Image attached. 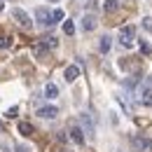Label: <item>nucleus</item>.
Masks as SVG:
<instances>
[{"instance_id": "obj_13", "label": "nucleus", "mask_w": 152, "mask_h": 152, "mask_svg": "<svg viewBox=\"0 0 152 152\" xmlns=\"http://www.w3.org/2000/svg\"><path fill=\"white\" fill-rule=\"evenodd\" d=\"M117 10H119V2H117V0H103V12H105V14H113Z\"/></svg>"}, {"instance_id": "obj_23", "label": "nucleus", "mask_w": 152, "mask_h": 152, "mask_svg": "<svg viewBox=\"0 0 152 152\" xmlns=\"http://www.w3.org/2000/svg\"><path fill=\"white\" fill-rule=\"evenodd\" d=\"M0 12H2V2H0Z\"/></svg>"}, {"instance_id": "obj_7", "label": "nucleus", "mask_w": 152, "mask_h": 152, "mask_svg": "<svg viewBox=\"0 0 152 152\" xmlns=\"http://www.w3.org/2000/svg\"><path fill=\"white\" fill-rule=\"evenodd\" d=\"M63 77H66V82H68V84H70V82H75L77 77H80V66H77V63L68 66V68L63 70Z\"/></svg>"}, {"instance_id": "obj_6", "label": "nucleus", "mask_w": 152, "mask_h": 152, "mask_svg": "<svg viewBox=\"0 0 152 152\" xmlns=\"http://www.w3.org/2000/svg\"><path fill=\"white\" fill-rule=\"evenodd\" d=\"M38 117H42V119H54L58 115V108L56 105H42V108H38Z\"/></svg>"}, {"instance_id": "obj_22", "label": "nucleus", "mask_w": 152, "mask_h": 152, "mask_svg": "<svg viewBox=\"0 0 152 152\" xmlns=\"http://www.w3.org/2000/svg\"><path fill=\"white\" fill-rule=\"evenodd\" d=\"M0 152H12L10 148H5V145H0Z\"/></svg>"}, {"instance_id": "obj_21", "label": "nucleus", "mask_w": 152, "mask_h": 152, "mask_svg": "<svg viewBox=\"0 0 152 152\" xmlns=\"http://www.w3.org/2000/svg\"><path fill=\"white\" fill-rule=\"evenodd\" d=\"M143 26H145L148 31H152V17H145V19H143Z\"/></svg>"}, {"instance_id": "obj_4", "label": "nucleus", "mask_w": 152, "mask_h": 152, "mask_svg": "<svg viewBox=\"0 0 152 152\" xmlns=\"http://www.w3.org/2000/svg\"><path fill=\"white\" fill-rule=\"evenodd\" d=\"M35 21H38L40 26H54L52 23V12L47 7H38L35 10Z\"/></svg>"}, {"instance_id": "obj_25", "label": "nucleus", "mask_w": 152, "mask_h": 152, "mask_svg": "<svg viewBox=\"0 0 152 152\" xmlns=\"http://www.w3.org/2000/svg\"><path fill=\"white\" fill-rule=\"evenodd\" d=\"M58 152H68V150H58Z\"/></svg>"}, {"instance_id": "obj_5", "label": "nucleus", "mask_w": 152, "mask_h": 152, "mask_svg": "<svg viewBox=\"0 0 152 152\" xmlns=\"http://www.w3.org/2000/svg\"><path fill=\"white\" fill-rule=\"evenodd\" d=\"M96 26H98V19H96L94 12H89V14L82 17V31H84V33H91Z\"/></svg>"}, {"instance_id": "obj_10", "label": "nucleus", "mask_w": 152, "mask_h": 152, "mask_svg": "<svg viewBox=\"0 0 152 152\" xmlns=\"http://www.w3.org/2000/svg\"><path fill=\"white\" fill-rule=\"evenodd\" d=\"M133 145L140 152H152V140L150 138H133Z\"/></svg>"}, {"instance_id": "obj_2", "label": "nucleus", "mask_w": 152, "mask_h": 152, "mask_svg": "<svg viewBox=\"0 0 152 152\" xmlns=\"http://www.w3.org/2000/svg\"><path fill=\"white\" fill-rule=\"evenodd\" d=\"M138 103L145 105V108L152 105V87L150 84H140V87H138Z\"/></svg>"}, {"instance_id": "obj_8", "label": "nucleus", "mask_w": 152, "mask_h": 152, "mask_svg": "<svg viewBox=\"0 0 152 152\" xmlns=\"http://www.w3.org/2000/svg\"><path fill=\"white\" fill-rule=\"evenodd\" d=\"M68 136H70V140L73 143H77V145H82L84 143V131H82V126H70V131H68Z\"/></svg>"}, {"instance_id": "obj_17", "label": "nucleus", "mask_w": 152, "mask_h": 152, "mask_svg": "<svg viewBox=\"0 0 152 152\" xmlns=\"http://www.w3.org/2000/svg\"><path fill=\"white\" fill-rule=\"evenodd\" d=\"M7 47H12V38H7V35H0V49H7Z\"/></svg>"}, {"instance_id": "obj_12", "label": "nucleus", "mask_w": 152, "mask_h": 152, "mask_svg": "<svg viewBox=\"0 0 152 152\" xmlns=\"http://www.w3.org/2000/svg\"><path fill=\"white\" fill-rule=\"evenodd\" d=\"M110 47H113V40H110V35H103V38H101V42H98L101 54H108V52H110Z\"/></svg>"}, {"instance_id": "obj_14", "label": "nucleus", "mask_w": 152, "mask_h": 152, "mask_svg": "<svg viewBox=\"0 0 152 152\" xmlns=\"http://www.w3.org/2000/svg\"><path fill=\"white\" fill-rule=\"evenodd\" d=\"M19 133L21 136H33V124L31 122H19Z\"/></svg>"}, {"instance_id": "obj_16", "label": "nucleus", "mask_w": 152, "mask_h": 152, "mask_svg": "<svg viewBox=\"0 0 152 152\" xmlns=\"http://www.w3.org/2000/svg\"><path fill=\"white\" fill-rule=\"evenodd\" d=\"M63 33H66V35H73V33H75V23H73L70 19L63 23Z\"/></svg>"}, {"instance_id": "obj_9", "label": "nucleus", "mask_w": 152, "mask_h": 152, "mask_svg": "<svg viewBox=\"0 0 152 152\" xmlns=\"http://www.w3.org/2000/svg\"><path fill=\"white\" fill-rule=\"evenodd\" d=\"M80 119H82V126H84L82 131L87 133V136H94V122H91V115H89V113H82Z\"/></svg>"}, {"instance_id": "obj_3", "label": "nucleus", "mask_w": 152, "mask_h": 152, "mask_svg": "<svg viewBox=\"0 0 152 152\" xmlns=\"http://www.w3.org/2000/svg\"><path fill=\"white\" fill-rule=\"evenodd\" d=\"M12 19L17 21L21 28H31V23H33V21H31V17H28L21 7H12Z\"/></svg>"}, {"instance_id": "obj_24", "label": "nucleus", "mask_w": 152, "mask_h": 152, "mask_svg": "<svg viewBox=\"0 0 152 152\" xmlns=\"http://www.w3.org/2000/svg\"><path fill=\"white\" fill-rule=\"evenodd\" d=\"M49 2H58V0H49Z\"/></svg>"}, {"instance_id": "obj_11", "label": "nucleus", "mask_w": 152, "mask_h": 152, "mask_svg": "<svg viewBox=\"0 0 152 152\" xmlns=\"http://www.w3.org/2000/svg\"><path fill=\"white\" fill-rule=\"evenodd\" d=\"M58 96V87L54 84V82H49L47 87H45V98H49V101H54Z\"/></svg>"}, {"instance_id": "obj_19", "label": "nucleus", "mask_w": 152, "mask_h": 152, "mask_svg": "<svg viewBox=\"0 0 152 152\" xmlns=\"http://www.w3.org/2000/svg\"><path fill=\"white\" fill-rule=\"evenodd\" d=\"M17 113H19V108L14 105V108H10V110L5 113V117H7V119H12V117H17Z\"/></svg>"}, {"instance_id": "obj_15", "label": "nucleus", "mask_w": 152, "mask_h": 152, "mask_svg": "<svg viewBox=\"0 0 152 152\" xmlns=\"http://www.w3.org/2000/svg\"><path fill=\"white\" fill-rule=\"evenodd\" d=\"M40 45H42L45 49H54V47H56V38H42Z\"/></svg>"}, {"instance_id": "obj_26", "label": "nucleus", "mask_w": 152, "mask_h": 152, "mask_svg": "<svg viewBox=\"0 0 152 152\" xmlns=\"http://www.w3.org/2000/svg\"><path fill=\"white\" fill-rule=\"evenodd\" d=\"M0 2H5V0H0Z\"/></svg>"}, {"instance_id": "obj_1", "label": "nucleus", "mask_w": 152, "mask_h": 152, "mask_svg": "<svg viewBox=\"0 0 152 152\" xmlns=\"http://www.w3.org/2000/svg\"><path fill=\"white\" fill-rule=\"evenodd\" d=\"M133 40H136V26H124L119 31V45L122 47H131Z\"/></svg>"}, {"instance_id": "obj_18", "label": "nucleus", "mask_w": 152, "mask_h": 152, "mask_svg": "<svg viewBox=\"0 0 152 152\" xmlns=\"http://www.w3.org/2000/svg\"><path fill=\"white\" fill-rule=\"evenodd\" d=\"M63 19V10H54L52 12V23H56V21H61Z\"/></svg>"}, {"instance_id": "obj_20", "label": "nucleus", "mask_w": 152, "mask_h": 152, "mask_svg": "<svg viewBox=\"0 0 152 152\" xmlns=\"http://www.w3.org/2000/svg\"><path fill=\"white\" fill-rule=\"evenodd\" d=\"M140 52H143V54H150V52H152V47L148 45V42H140Z\"/></svg>"}]
</instances>
